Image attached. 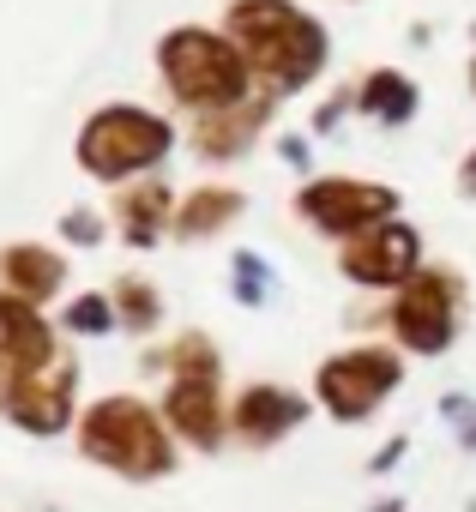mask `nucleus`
Wrapping results in <instances>:
<instances>
[{
	"instance_id": "obj_1",
	"label": "nucleus",
	"mask_w": 476,
	"mask_h": 512,
	"mask_svg": "<svg viewBox=\"0 0 476 512\" xmlns=\"http://www.w3.org/2000/svg\"><path fill=\"white\" fill-rule=\"evenodd\" d=\"M223 31L248 55V67L266 73L278 91H302L326 67V31L308 13H296L290 0H235L223 13Z\"/></svg>"
},
{
	"instance_id": "obj_13",
	"label": "nucleus",
	"mask_w": 476,
	"mask_h": 512,
	"mask_svg": "<svg viewBox=\"0 0 476 512\" xmlns=\"http://www.w3.org/2000/svg\"><path fill=\"white\" fill-rule=\"evenodd\" d=\"M169 422H175L187 440H199V446L217 440V392H211V374H181V380H175V392H169Z\"/></svg>"
},
{
	"instance_id": "obj_18",
	"label": "nucleus",
	"mask_w": 476,
	"mask_h": 512,
	"mask_svg": "<svg viewBox=\"0 0 476 512\" xmlns=\"http://www.w3.org/2000/svg\"><path fill=\"white\" fill-rule=\"evenodd\" d=\"M115 296H121V314H127V326H139V332H145V326L157 320V290H145L139 278H121V290H115Z\"/></svg>"
},
{
	"instance_id": "obj_22",
	"label": "nucleus",
	"mask_w": 476,
	"mask_h": 512,
	"mask_svg": "<svg viewBox=\"0 0 476 512\" xmlns=\"http://www.w3.org/2000/svg\"><path fill=\"white\" fill-rule=\"evenodd\" d=\"M67 235H73V241H97V235H103V223H97L91 211H73V217H67Z\"/></svg>"
},
{
	"instance_id": "obj_9",
	"label": "nucleus",
	"mask_w": 476,
	"mask_h": 512,
	"mask_svg": "<svg viewBox=\"0 0 476 512\" xmlns=\"http://www.w3.org/2000/svg\"><path fill=\"white\" fill-rule=\"evenodd\" d=\"M49 356H55V338L31 314V302L25 296H0V362H13L31 380L37 368H49Z\"/></svg>"
},
{
	"instance_id": "obj_4",
	"label": "nucleus",
	"mask_w": 476,
	"mask_h": 512,
	"mask_svg": "<svg viewBox=\"0 0 476 512\" xmlns=\"http://www.w3.org/2000/svg\"><path fill=\"white\" fill-rule=\"evenodd\" d=\"M85 452L97 464H115L127 476H163L175 464L163 422L139 404V398H103L85 416Z\"/></svg>"
},
{
	"instance_id": "obj_7",
	"label": "nucleus",
	"mask_w": 476,
	"mask_h": 512,
	"mask_svg": "<svg viewBox=\"0 0 476 512\" xmlns=\"http://www.w3.org/2000/svg\"><path fill=\"white\" fill-rule=\"evenodd\" d=\"M452 278H440V272H416L410 284H404V296H398V308H392V332L410 344V350H422V356H434V350H446V338H452Z\"/></svg>"
},
{
	"instance_id": "obj_6",
	"label": "nucleus",
	"mask_w": 476,
	"mask_h": 512,
	"mask_svg": "<svg viewBox=\"0 0 476 512\" xmlns=\"http://www.w3.org/2000/svg\"><path fill=\"white\" fill-rule=\"evenodd\" d=\"M392 386H398V356H392V350H344L338 362L320 368V398H326V410L344 416V422L368 416Z\"/></svg>"
},
{
	"instance_id": "obj_20",
	"label": "nucleus",
	"mask_w": 476,
	"mask_h": 512,
	"mask_svg": "<svg viewBox=\"0 0 476 512\" xmlns=\"http://www.w3.org/2000/svg\"><path fill=\"white\" fill-rule=\"evenodd\" d=\"M235 290H242V302L266 296V266L254 260V253H235Z\"/></svg>"
},
{
	"instance_id": "obj_10",
	"label": "nucleus",
	"mask_w": 476,
	"mask_h": 512,
	"mask_svg": "<svg viewBox=\"0 0 476 512\" xmlns=\"http://www.w3.org/2000/svg\"><path fill=\"white\" fill-rule=\"evenodd\" d=\"M266 115H272V103H266V97H254V103H229V109H211V115H199V121H193V145H199L205 157L229 163V157H242V151H248V139L266 127Z\"/></svg>"
},
{
	"instance_id": "obj_11",
	"label": "nucleus",
	"mask_w": 476,
	"mask_h": 512,
	"mask_svg": "<svg viewBox=\"0 0 476 512\" xmlns=\"http://www.w3.org/2000/svg\"><path fill=\"white\" fill-rule=\"evenodd\" d=\"M67 398H73V362L37 368V374L19 386V398H13V416H19L31 434H55V428L67 422Z\"/></svg>"
},
{
	"instance_id": "obj_8",
	"label": "nucleus",
	"mask_w": 476,
	"mask_h": 512,
	"mask_svg": "<svg viewBox=\"0 0 476 512\" xmlns=\"http://www.w3.org/2000/svg\"><path fill=\"white\" fill-rule=\"evenodd\" d=\"M344 272L356 284H410L416 278V235L404 223H380L344 247Z\"/></svg>"
},
{
	"instance_id": "obj_15",
	"label": "nucleus",
	"mask_w": 476,
	"mask_h": 512,
	"mask_svg": "<svg viewBox=\"0 0 476 512\" xmlns=\"http://www.w3.org/2000/svg\"><path fill=\"white\" fill-rule=\"evenodd\" d=\"M235 211H242V193H229V187H199V193H187V205L175 211V235H181V241L217 235Z\"/></svg>"
},
{
	"instance_id": "obj_3",
	"label": "nucleus",
	"mask_w": 476,
	"mask_h": 512,
	"mask_svg": "<svg viewBox=\"0 0 476 512\" xmlns=\"http://www.w3.org/2000/svg\"><path fill=\"white\" fill-rule=\"evenodd\" d=\"M169 145H175V127H169L163 115H145V109H133V103H115V109H103V115L85 121V133H79V163H85V175H97V181H121V175L151 169L157 157H169Z\"/></svg>"
},
{
	"instance_id": "obj_2",
	"label": "nucleus",
	"mask_w": 476,
	"mask_h": 512,
	"mask_svg": "<svg viewBox=\"0 0 476 512\" xmlns=\"http://www.w3.org/2000/svg\"><path fill=\"white\" fill-rule=\"evenodd\" d=\"M157 67H163V85H169L187 109H199V115L242 103L248 73H254L248 55L235 49L229 37H211V31H199V25L169 31V37L157 43Z\"/></svg>"
},
{
	"instance_id": "obj_12",
	"label": "nucleus",
	"mask_w": 476,
	"mask_h": 512,
	"mask_svg": "<svg viewBox=\"0 0 476 512\" xmlns=\"http://www.w3.org/2000/svg\"><path fill=\"white\" fill-rule=\"evenodd\" d=\"M296 422H302V398H290V392H278V386H248L242 404H235V428H242V440H254V446L278 440V434L296 428Z\"/></svg>"
},
{
	"instance_id": "obj_25",
	"label": "nucleus",
	"mask_w": 476,
	"mask_h": 512,
	"mask_svg": "<svg viewBox=\"0 0 476 512\" xmlns=\"http://www.w3.org/2000/svg\"><path fill=\"white\" fill-rule=\"evenodd\" d=\"M470 85H476V67H470Z\"/></svg>"
},
{
	"instance_id": "obj_5",
	"label": "nucleus",
	"mask_w": 476,
	"mask_h": 512,
	"mask_svg": "<svg viewBox=\"0 0 476 512\" xmlns=\"http://www.w3.org/2000/svg\"><path fill=\"white\" fill-rule=\"evenodd\" d=\"M392 205H398V193L392 187H374V181H314L308 193H302V217L308 223H320L326 235H368V229H380L386 217H392Z\"/></svg>"
},
{
	"instance_id": "obj_23",
	"label": "nucleus",
	"mask_w": 476,
	"mask_h": 512,
	"mask_svg": "<svg viewBox=\"0 0 476 512\" xmlns=\"http://www.w3.org/2000/svg\"><path fill=\"white\" fill-rule=\"evenodd\" d=\"M458 193L476 199V151H470V163H464V175H458Z\"/></svg>"
},
{
	"instance_id": "obj_14",
	"label": "nucleus",
	"mask_w": 476,
	"mask_h": 512,
	"mask_svg": "<svg viewBox=\"0 0 476 512\" xmlns=\"http://www.w3.org/2000/svg\"><path fill=\"white\" fill-rule=\"evenodd\" d=\"M0 272H7V290L13 296H25V302H37V296H55V284L67 278V266L55 260L49 247H7L0 253Z\"/></svg>"
},
{
	"instance_id": "obj_16",
	"label": "nucleus",
	"mask_w": 476,
	"mask_h": 512,
	"mask_svg": "<svg viewBox=\"0 0 476 512\" xmlns=\"http://www.w3.org/2000/svg\"><path fill=\"white\" fill-rule=\"evenodd\" d=\"M163 217H169V193H163L157 181H145V187H133V193L121 199V223H127V241H133V247H151L157 229H163Z\"/></svg>"
},
{
	"instance_id": "obj_17",
	"label": "nucleus",
	"mask_w": 476,
	"mask_h": 512,
	"mask_svg": "<svg viewBox=\"0 0 476 512\" xmlns=\"http://www.w3.org/2000/svg\"><path fill=\"white\" fill-rule=\"evenodd\" d=\"M356 103H362L368 115H380V121H410V115H416V85H410L404 73H374Z\"/></svg>"
},
{
	"instance_id": "obj_21",
	"label": "nucleus",
	"mask_w": 476,
	"mask_h": 512,
	"mask_svg": "<svg viewBox=\"0 0 476 512\" xmlns=\"http://www.w3.org/2000/svg\"><path fill=\"white\" fill-rule=\"evenodd\" d=\"M19 386H25V374H19L13 362H0V410H13V398H19Z\"/></svg>"
},
{
	"instance_id": "obj_19",
	"label": "nucleus",
	"mask_w": 476,
	"mask_h": 512,
	"mask_svg": "<svg viewBox=\"0 0 476 512\" xmlns=\"http://www.w3.org/2000/svg\"><path fill=\"white\" fill-rule=\"evenodd\" d=\"M109 326H115V308L103 296H79L67 308V332H109Z\"/></svg>"
},
{
	"instance_id": "obj_24",
	"label": "nucleus",
	"mask_w": 476,
	"mask_h": 512,
	"mask_svg": "<svg viewBox=\"0 0 476 512\" xmlns=\"http://www.w3.org/2000/svg\"><path fill=\"white\" fill-rule=\"evenodd\" d=\"M284 163H296V169H302V163H308V145H302V139H284Z\"/></svg>"
}]
</instances>
